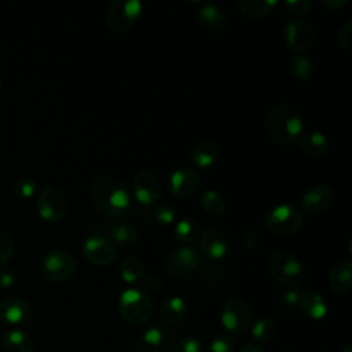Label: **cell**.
I'll return each mask as SVG.
<instances>
[{
  "label": "cell",
  "mask_w": 352,
  "mask_h": 352,
  "mask_svg": "<svg viewBox=\"0 0 352 352\" xmlns=\"http://www.w3.org/2000/svg\"><path fill=\"white\" fill-rule=\"evenodd\" d=\"M89 197L94 206L109 219H120L131 208L129 188L113 176L96 177L91 183Z\"/></svg>",
  "instance_id": "6da1fadb"
},
{
  "label": "cell",
  "mask_w": 352,
  "mask_h": 352,
  "mask_svg": "<svg viewBox=\"0 0 352 352\" xmlns=\"http://www.w3.org/2000/svg\"><path fill=\"white\" fill-rule=\"evenodd\" d=\"M265 132L278 144H292L304 131L301 113L292 104H276L265 117Z\"/></svg>",
  "instance_id": "7a4b0ae2"
},
{
  "label": "cell",
  "mask_w": 352,
  "mask_h": 352,
  "mask_svg": "<svg viewBox=\"0 0 352 352\" xmlns=\"http://www.w3.org/2000/svg\"><path fill=\"white\" fill-rule=\"evenodd\" d=\"M118 312L125 322L133 326H142L151 319L154 305L143 289L129 287L120 294Z\"/></svg>",
  "instance_id": "3957f363"
},
{
  "label": "cell",
  "mask_w": 352,
  "mask_h": 352,
  "mask_svg": "<svg viewBox=\"0 0 352 352\" xmlns=\"http://www.w3.org/2000/svg\"><path fill=\"white\" fill-rule=\"evenodd\" d=\"M270 274L279 283L294 287L304 280V268L301 263L286 250H274L267 260Z\"/></svg>",
  "instance_id": "277c9868"
},
{
  "label": "cell",
  "mask_w": 352,
  "mask_h": 352,
  "mask_svg": "<svg viewBox=\"0 0 352 352\" xmlns=\"http://www.w3.org/2000/svg\"><path fill=\"white\" fill-rule=\"evenodd\" d=\"M142 10L143 6L139 0H114L104 14L106 25L116 33L128 32L139 21Z\"/></svg>",
  "instance_id": "5b68a950"
},
{
  "label": "cell",
  "mask_w": 352,
  "mask_h": 352,
  "mask_svg": "<svg viewBox=\"0 0 352 352\" xmlns=\"http://www.w3.org/2000/svg\"><path fill=\"white\" fill-rule=\"evenodd\" d=\"M302 212L293 204H280L274 206L264 217V224L275 235H290L302 226Z\"/></svg>",
  "instance_id": "8992f818"
},
{
  "label": "cell",
  "mask_w": 352,
  "mask_h": 352,
  "mask_svg": "<svg viewBox=\"0 0 352 352\" xmlns=\"http://www.w3.org/2000/svg\"><path fill=\"white\" fill-rule=\"evenodd\" d=\"M220 322L228 336H239L252 324V309L242 298H230L220 309Z\"/></svg>",
  "instance_id": "52a82bcc"
},
{
  "label": "cell",
  "mask_w": 352,
  "mask_h": 352,
  "mask_svg": "<svg viewBox=\"0 0 352 352\" xmlns=\"http://www.w3.org/2000/svg\"><path fill=\"white\" fill-rule=\"evenodd\" d=\"M76 271L74 257L62 249H52L47 252L40 261L41 275L52 282H63L72 278Z\"/></svg>",
  "instance_id": "ba28073f"
},
{
  "label": "cell",
  "mask_w": 352,
  "mask_h": 352,
  "mask_svg": "<svg viewBox=\"0 0 352 352\" xmlns=\"http://www.w3.org/2000/svg\"><path fill=\"white\" fill-rule=\"evenodd\" d=\"M37 212L47 223L60 221L66 213L65 192L55 186L41 188L37 195Z\"/></svg>",
  "instance_id": "9c48e42d"
},
{
  "label": "cell",
  "mask_w": 352,
  "mask_h": 352,
  "mask_svg": "<svg viewBox=\"0 0 352 352\" xmlns=\"http://www.w3.org/2000/svg\"><path fill=\"white\" fill-rule=\"evenodd\" d=\"M199 264V254L191 246L173 249L164 261V271L170 278H182L190 275Z\"/></svg>",
  "instance_id": "30bf717a"
},
{
  "label": "cell",
  "mask_w": 352,
  "mask_h": 352,
  "mask_svg": "<svg viewBox=\"0 0 352 352\" xmlns=\"http://www.w3.org/2000/svg\"><path fill=\"white\" fill-rule=\"evenodd\" d=\"M82 254L91 264L96 267H107L114 263L117 250L109 238L99 234H91L84 239Z\"/></svg>",
  "instance_id": "8fae6325"
},
{
  "label": "cell",
  "mask_w": 352,
  "mask_h": 352,
  "mask_svg": "<svg viewBox=\"0 0 352 352\" xmlns=\"http://www.w3.org/2000/svg\"><path fill=\"white\" fill-rule=\"evenodd\" d=\"M173 342L172 331L166 326L155 323L140 333L136 341V352H170Z\"/></svg>",
  "instance_id": "7c38bea8"
},
{
  "label": "cell",
  "mask_w": 352,
  "mask_h": 352,
  "mask_svg": "<svg viewBox=\"0 0 352 352\" xmlns=\"http://www.w3.org/2000/svg\"><path fill=\"white\" fill-rule=\"evenodd\" d=\"M283 40L296 54L309 50L315 40L314 28L302 19H292L283 26Z\"/></svg>",
  "instance_id": "4fadbf2b"
},
{
  "label": "cell",
  "mask_w": 352,
  "mask_h": 352,
  "mask_svg": "<svg viewBox=\"0 0 352 352\" xmlns=\"http://www.w3.org/2000/svg\"><path fill=\"white\" fill-rule=\"evenodd\" d=\"M132 192L140 205L151 206L161 198V184L153 172L142 169L133 177Z\"/></svg>",
  "instance_id": "5bb4252c"
},
{
  "label": "cell",
  "mask_w": 352,
  "mask_h": 352,
  "mask_svg": "<svg viewBox=\"0 0 352 352\" xmlns=\"http://www.w3.org/2000/svg\"><path fill=\"white\" fill-rule=\"evenodd\" d=\"M168 188L177 198H190L201 188V177L194 169L182 168L170 175Z\"/></svg>",
  "instance_id": "9a60e30c"
},
{
  "label": "cell",
  "mask_w": 352,
  "mask_h": 352,
  "mask_svg": "<svg viewBox=\"0 0 352 352\" xmlns=\"http://www.w3.org/2000/svg\"><path fill=\"white\" fill-rule=\"evenodd\" d=\"M201 252L212 260H220L228 253V241L226 235L217 228H206L198 236Z\"/></svg>",
  "instance_id": "2e32d148"
},
{
  "label": "cell",
  "mask_w": 352,
  "mask_h": 352,
  "mask_svg": "<svg viewBox=\"0 0 352 352\" xmlns=\"http://www.w3.org/2000/svg\"><path fill=\"white\" fill-rule=\"evenodd\" d=\"M333 199H334L333 190L324 184H318L308 188L302 194L300 204L305 212L315 214V213L324 212L333 204Z\"/></svg>",
  "instance_id": "e0dca14e"
},
{
  "label": "cell",
  "mask_w": 352,
  "mask_h": 352,
  "mask_svg": "<svg viewBox=\"0 0 352 352\" xmlns=\"http://www.w3.org/2000/svg\"><path fill=\"white\" fill-rule=\"evenodd\" d=\"M30 315L29 304L19 297H10L0 302V322L18 326L28 320Z\"/></svg>",
  "instance_id": "ac0fdd59"
},
{
  "label": "cell",
  "mask_w": 352,
  "mask_h": 352,
  "mask_svg": "<svg viewBox=\"0 0 352 352\" xmlns=\"http://www.w3.org/2000/svg\"><path fill=\"white\" fill-rule=\"evenodd\" d=\"M300 311L314 320H320L327 314V304L323 296L315 289H304L300 292L298 307Z\"/></svg>",
  "instance_id": "d6986e66"
},
{
  "label": "cell",
  "mask_w": 352,
  "mask_h": 352,
  "mask_svg": "<svg viewBox=\"0 0 352 352\" xmlns=\"http://www.w3.org/2000/svg\"><path fill=\"white\" fill-rule=\"evenodd\" d=\"M330 287L338 293L345 294L352 287V264L349 260H338L333 264L329 275Z\"/></svg>",
  "instance_id": "ffe728a7"
},
{
  "label": "cell",
  "mask_w": 352,
  "mask_h": 352,
  "mask_svg": "<svg viewBox=\"0 0 352 352\" xmlns=\"http://www.w3.org/2000/svg\"><path fill=\"white\" fill-rule=\"evenodd\" d=\"M139 238L138 228L128 220H116L110 226V241L120 248H132Z\"/></svg>",
  "instance_id": "44dd1931"
},
{
  "label": "cell",
  "mask_w": 352,
  "mask_h": 352,
  "mask_svg": "<svg viewBox=\"0 0 352 352\" xmlns=\"http://www.w3.org/2000/svg\"><path fill=\"white\" fill-rule=\"evenodd\" d=\"M197 18L204 28L212 32L221 30L227 23V16L224 11L213 3H204L197 10Z\"/></svg>",
  "instance_id": "7402d4cb"
},
{
  "label": "cell",
  "mask_w": 352,
  "mask_h": 352,
  "mask_svg": "<svg viewBox=\"0 0 352 352\" xmlns=\"http://www.w3.org/2000/svg\"><path fill=\"white\" fill-rule=\"evenodd\" d=\"M300 147L308 157H322L329 148V139L320 131H308L300 136Z\"/></svg>",
  "instance_id": "603a6c76"
},
{
  "label": "cell",
  "mask_w": 352,
  "mask_h": 352,
  "mask_svg": "<svg viewBox=\"0 0 352 352\" xmlns=\"http://www.w3.org/2000/svg\"><path fill=\"white\" fill-rule=\"evenodd\" d=\"M217 158H219V148L214 142L208 139L198 142L191 151L192 162L201 169L210 168L217 161Z\"/></svg>",
  "instance_id": "cb8c5ba5"
},
{
  "label": "cell",
  "mask_w": 352,
  "mask_h": 352,
  "mask_svg": "<svg viewBox=\"0 0 352 352\" xmlns=\"http://www.w3.org/2000/svg\"><path fill=\"white\" fill-rule=\"evenodd\" d=\"M187 314V304L180 296H170L161 304V319L168 324L179 323Z\"/></svg>",
  "instance_id": "d4e9b609"
},
{
  "label": "cell",
  "mask_w": 352,
  "mask_h": 352,
  "mask_svg": "<svg viewBox=\"0 0 352 352\" xmlns=\"http://www.w3.org/2000/svg\"><path fill=\"white\" fill-rule=\"evenodd\" d=\"M6 352H33V342L29 334L21 329H12L3 336Z\"/></svg>",
  "instance_id": "484cf974"
},
{
  "label": "cell",
  "mask_w": 352,
  "mask_h": 352,
  "mask_svg": "<svg viewBox=\"0 0 352 352\" xmlns=\"http://www.w3.org/2000/svg\"><path fill=\"white\" fill-rule=\"evenodd\" d=\"M278 6L276 0H241L238 1L239 11L249 18H263L274 11Z\"/></svg>",
  "instance_id": "4316f807"
},
{
  "label": "cell",
  "mask_w": 352,
  "mask_h": 352,
  "mask_svg": "<svg viewBox=\"0 0 352 352\" xmlns=\"http://www.w3.org/2000/svg\"><path fill=\"white\" fill-rule=\"evenodd\" d=\"M120 275L125 283L133 285L140 282L144 276V265L142 260L135 256L125 257L120 264Z\"/></svg>",
  "instance_id": "83f0119b"
},
{
  "label": "cell",
  "mask_w": 352,
  "mask_h": 352,
  "mask_svg": "<svg viewBox=\"0 0 352 352\" xmlns=\"http://www.w3.org/2000/svg\"><path fill=\"white\" fill-rule=\"evenodd\" d=\"M201 234L199 224L192 219H182L175 226V238L182 245L194 243Z\"/></svg>",
  "instance_id": "f1b7e54d"
},
{
  "label": "cell",
  "mask_w": 352,
  "mask_h": 352,
  "mask_svg": "<svg viewBox=\"0 0 352 352\" xmlns=\"http://www.w3.org/2000/svg\"><path fill=\"white\" fill-rule=\"evenodd\" d=\"M276 334V326L272 319L268 316H261L258 318L253 326H252V337L258 342V344H265L271 341Z\"/></svg>",
  "instance_id": "f546056e"
},
{
  "label": "cell",
  "mask_w": 352,
  "mask_h": 352,
  "mask_svg": "<svg viewBox=\"0 0 352 352\" xmlns=\"http://www.w3.org/2000/svg\"><path fill=\"white\" fill-rule=\"evenodd\" d=\"M199 204L202 209L212 216H221L226 210V204L223 197L214 190H206L199 197Z\"/></svg>",
  "instance_id": "4dcf8cb0"
},
{
  "label": "cell",
  "mask_w": 352,
  "mask_h": 352,
  "mask_svg": "<svg viewBox=\"0 0 352 352\" xmlns=\"http://www.w3.org/2000/svg\"><path fill=\"white\" fill-rule=\"evenodd\" d=\"M292 74L298 80H308L312 74L314 65L311 59L302 54H296L289 63Z\"/></svg>",
  "instance_id": "1f68e13d"
},
{
  "label": "cell",
  "mask_w": 352,
  "mask_h": 352,
  "mask_svg": "<svg viewBox=\"0 0 352 352\" xmlns=\"http://www.w3.org/2000/svg\"><path fill=\"white\" fill-rule=\"evenodd\" d=\"M12 191L19 198H30L37 191V183L30 176H21L14 180Z\"/></svg>",
  "instance_id": "d6a6232c"
},
{
  "label": "cell",
  "mask_w": 352,
  "mask_h": 352,
  "mask_svg": "<svg viewBox=\"0 0 352 352\" xmlns=\"http://www.w3.org/2000/svg\"><path fill=\"white\" fill-rule=\"evenodd\" d=\"M15 249V242L11 234L6 230L0 228V268L10 260Z\"/></svg>",
  "instance_id": "836d02e7"
},
{
  "label": "cell",
  "mask_w": 352,
  "mask_h": 352,
  "mask_svg": "<svg viewBox=\"0 0 352 352\" xmlns=\"http://www.w3.org/2000/svg\"><path fill=\"white\" fill-rule=\"evenodd\" d=\"M208 352H234V338L226 333L214 336L208 346Z\"/></svg>",
  "instance_id": "e575fe53"
},
{
  "label": "cell",
  "mask_w": 352,
  "mask_h": 352,
  "mask_svg": "<svg viewBox=\"0 0 352 352\" xmlns=\"http://www.w3.org/2000/svg\"><path fill=\"white\" fill-rule=\"evenodd\" d=\"M154 219H155V221L158 224L169 226L176 219V210H175V208L172 205H168V204L158 205L154 209Z\"/></svg>",
  "instance_id": "d590c367"
},
{
  "label": "cell",
  "mask_w": 352,
  "mask_h": 352,
  "mask_svg": "<svg viewBox=\"0 0 352 352\" xmlns=\"http://www.w3.org/2000/svg\"><path fill=\"white\" fill-rule=\"evenodd\" d=\"M283 4L290 14L297 16L307 15L314 8V4L311 0H286Z\"/></svg>",
  "instance_id": "8d00e7d4"
},
{
  "label": "cell",
  "mask_w": 352,
  "mask_h": 352,
  "mask_svg": "<svg viewBox=\"0 0 352 352\" xmlns=\"http://www.w3.org/2000/svg\"><path fill=\"white\" fill-rule=\"evenodd\" d=\"M337 41L345 51L352 50V21H346L337 33Z\"/></svg>",
  "instance_id": "74e56055"
},
{
  "label": "cell",
  "mask_w": 352,
  "mask_h": 352,
  "mask_svg": "<svg viewBox=\"0 0 352 352\" xmlns=\"http://www.w3.org/2000/svg\"><path fill=\"white\" fill-rule=\"evenodd\" d=\"M201 341L192 336L183 337L176 345V352H201Z\"/></svg>",
  "instance_id": "f35d334b"
},
{
  "label": "cell",
  "mask_w": 352,
  "mask_h": 352,
  "mask_svg": "<svg viewBox=\"0 0 352 352\" xmlns=\"http://www.w3.org/2000/svg\"><path fill=\"white\" fill-rule=\"evenodd\" d=\"M298 298H300V292L294 290V289H289L282 294V301L289 308H297L298 307Z\"/></svg>",
  "instance_id": "ab89813d"
},
{
  "label": "cell",
  "mask_w": 352,
  "mask_h": 352,
  "mask_svg": "<svg viewBox=\"0 0 352 352\" xmlns=\"http://www.w3.org/2000/svg\"><path fill=\"white\" fill-rule=\"evenodd\" d=\"M15 282V274L7 268V267H1L0 268V287L7 289L11 287Z\"/></svg>",
  "instance_id": "60d3db41"
},
{
  "label": "cell",
  "mask_w": 352,
  "mask_h": 352,
  "mask_svg": "<svg viewBox=\"0 0 352 352\" xmlns=\"http://www.w3.org/2000/svg\"><path fill=\"white\" fill-rule=\"evenodd\" d=\"M348 4V0H323V6L329 10H338Z\"/></svg>",
  "instance_id": "b9f144b4"
},
{
  "label": "cell",
  "mask_w": 352,
  "mask_h": 352,
  "mask_svg": "<svg viewBox=\"0 0 352 352\" xmlns=\"http://www.w3.org/2000/svg\"><path fill=\"white\" fill-rule=\"evenodd\" d=\"M238 352H265L258 344H246Z\"/></svg>",
  "instance_id": "7bdbcfd3"
},
{
  "label": "cell",
  "mask_w": 352,
  "mask_h": 352,
  "mask_svg": "<svg viewBox=\"0 0 352 352\" xmlns=\"http://www.w3.org/2000/svg\"><path fill=\"white\" fill-rule=\"evenodd\" d=\"M341 352H352V351H351V345H346Z\"/></svg>",
  "instance_id": "ee69618b"
},
{
  "label": "cell",
  "mask_w": 352,
  "mask_h": 352,
  "mask_svg": "<svg viewBox=\"0 0 352 352\" xmlns=\"http://www.w3.org/2000/svg\"><path fill=\"white\" fill-rule=\"evenodd\" d=\"M0 89H1V80H0Z\"/></svg>",
  "instance_id": "f6af8a7d"
}]
</instances>
